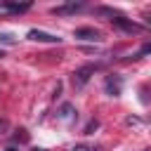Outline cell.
<instances>
[{
    "label": "cell",
    "mask_w": 151,
    "mask_h": 151,
    "mask_svg": "<svg viewBox=\"0 0 151 151\" xmlns=\"http://www.w3.org/2000/svg\"><path fill=\"white\" fill-rule=\"evenodd\" d=\"M111 21H113V26H118V28L125 31V33H139V31H142V26H137L134 21H130V19H125V17H120V14H113Z\"/></svg>",
    "instance_id": "1"
},
{
    "label": "cell",
    "mask_w": 151,
    "mask_h": 151,
    "mask_svg": "<svg viewBox=\"0 0 151 151\" xmlns=\"http://www.w3.org/2000/svg\"><path fill=\"white\" fill-rule=\"evenodd\" d=\"M73 38L76 40H85V42H99L101 40V33L97 31V28H76V33H73Z\"/></svg>",
    "instance_id": "2"
},
{
    "label": "cell",
    "mask_w": 151,
    "mask_h": 151,
    "mask_svg": "<svg viewBox=\"0 0 151 151\" xmlns=\"http://www.w3.org/2000/svg\"><path fill=\"white\" fill-rule=\"evenodd\" d=\"M28 40H35V42H61L59 35L47 33V31H40V28H31L28 31Z\"/></svg>",
    "instance_id": "3"
},
{
    "label": "cell",
    "mask_w": 151,
    "mask_h": 151,
    "mask_svg": "<svg viewBox=\"0 0 151 151\" xmlns=\"http://www.w3.org/2000/svg\"><path fill=\"white\" fill-rule=\"evenodd\" d=\"M94 71H97V66H92V64L78 68V71L73 73V85H76V87H83V85L90 80V76H94Z\"/></svg>",
    "instance_id": "4"
},
{
    "label": "cell",
    "mask_w": 151,
    "mask_h": 151,
    "mask_svg": "<svg viewBox=\"0 0 151 151\" xmlns=\"http://www.w3.org/2000/svg\"><path fill=\"white\" fill-rule=\"evenodd\" d=\"M120 85H123L120 76H106V83H104V87H106V92H109L111 97H118V94H120Z\"/></svg>",
    "instance_id": "5"
},
{
    "label": "cell",
    "mask_w": 151,
    "mask_h": 151,
    "mask_svg": "<svg viewBox=\"0 0 151 151\" xmlns=\"http://www.w3.org/2000/svg\"><path fill=\"white\" fill-rule=\"evenodd\" d=\"M83 5H64V7H54V14H68V12H78Z\"/></svg>",
    "instance_id": "6"
},
{
    "label": "cell",
    "mask_w": 151,
    "mask_h": 151,
    "mask_svg": "<svg viewBox=\"0 0 151 151\" xmlns=\"http://www.w3.org/2000/svg\"><path fill=\"white\" fill-rule=\"evenodd\" d=\"M5 7H7V9H12V12H26L31 5H28V2H26V5H14V2H9V5H5Z\"/></svg>",
    "instance_id": "7"
},
{
    "label": "cell",
    "mask_w": 151,
    "mask_h": 151,
    "mask_svg": "<svg viewBox=\"0 0 151 151\" xmlns=\"http://www.w3.org/2000/svg\"><path fill=\"white\" fill-rule=\"evenodd\" d=\"M71 151H99V149H94V146H85V144H78V146H73Z\"/></svg>",
    "instance_id": "8"
},
{
    "label": "cell",
    "mask_w": 151,
    "mask_h": 151,
    "mask_svg": "<svg viewBox=\"0 0 151 151\" xmlns=\"http://www.w3.org/2000/svg\"><path fill=\"white\" fill-rule=\"evenodd\" d=\"M97 125H99L97 120H90V123H87V127H85V134H92V130H97Z\"/></svg>",
    "instance_id": "9"
},
{
    "label": "cell",
    "mask_w": 151,
    "mask_h": 151,
    "mask_svg": "<svg viewBox=\"0 0 151 151\" xmlns=\"http://www.w3.org/2000/svg\"><path fill=\"white\" fill-rule=\"evenodd\" d=\"M0 40H2V42H14L12 35H7V33H0Z\"/></svg>",
    "instance_id": "10"
},
{
    "label": "cell",
    "mask_w": 151,
    "mask_h": 151,
    "mask_svg": "<svg viewBox=\"0 0 151 151\" xmlns=\"http://www.w3.org/2000/svg\"><path fill=\"white\" fill-rule=\"evenodd\" d=\"M0 130H5V120H0Z\"/></svg>",
    "instance_id": "11"
},
{
    "label": "cell",
    "mask_w": 151,
    "mask_h": 151,
    "mask_svg": "<svg viewBox=\"0 0 151 151\" xmlns=\"http://www.w3.org/2000/svg\"><path fill=\"white\" fill-rule=\"evenodd\" d=\"M7 151H19V149H14V146H9V149H7Z\"/></svg>",
    "instance_id": "12"
},
{
    "label": "cell",
    "mask_w": 151,
    "mask_h": 151,
    "mask_svg": "<svg viewBox=\"0 0 151 151\" xmlns=\"http://www.w3.org/2000/svg\"><path fill=\"white\" fill-rule=\"evenodd\" d=\"M33 151H45V149H33Z\"/></svg>",
    "instance_id": "13"
},
{
    "label": "cell",
    "mask_w": 151,
    "mask_h": 151,
    "mask_svg": "<svg viewBox=\"0 0 151 151\" xmlns=\"http://www.w3.org/2000/svg\"><path fill=\"white\" fill-rule=\"evenodd\" d=\"M2 57H5V54H2V50H0V59H2Z\"/></svg>",
    "instance_id": "14"
}]
</instances>
